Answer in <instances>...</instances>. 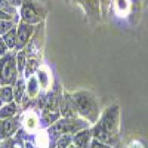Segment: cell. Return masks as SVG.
<instances>
[{
    "label": "cell",
    "mask_w": 148,
    "mask_h": 148,
    "mask_svg": "<svg viewBox=\"0 0 148 148\" xmlns=\"http://www.w3.org/2000/svg\"><path fill=\"white\" fill-rule=\"evenodd\" d=\"M117 129H119V107L111 105L108 107L101 119H98L95 126L92 129V136L93 139H98L104 144H113L117 136Z\"/></svg>",
    "instance_id": "cell-1"
},
{
    "label": "cell",
    "mask_w": 148,
    "mask_h": 148,
    "mask_svg": "<svg viewBox=\"0 0 148 148\" xmlns=\"http://www.w3.org/2000/svg\"><path fill=\"white\" fill-rule=\"evenodd\" d=\"M71 98L76 107L77 116H82L89 123H96L99 119V102L96 96L89 90H77L71 92Z\"/></svg>",
    "instance_id": "cell-2"
},
{
    "label": "cell",
    "mask_w": 148,
    "mask_h": 148,
    "mask_svg": "<svg viewBox=\"0 0 148 148\" xmlns=\"http://www.w3.org/2000/svg\"><path fill=\"white\" fill-rule=\"evenodd\" d=\"M89 125L88 120L84 119H76V117H62L49 127V138L58 141L62 135H74V132H79L82 129H86Z\"/></svg>",
    "instance_id": "cell-3"
},
{
    "label": "cell",
    "mask_w": 148,
    "mask_h": 148,
    "mask_svg": "<svg viewBox=\"0 0 148 148\" xmlns=\"http://www.w3.org/2000/svg\"><path fill=\"white\" fill-rule=\"evenodd\" d=\"M19 21L31 24V25H39L47 16V8L40 5L37 0H24L22 5L18 8Z\"/></svg>",
    "instance_id": "cell-4"
},
{
    "label": "cell",
    "mask_w": 148,
    "mask_h": 148,
    "mask_svg": "<svg viewBox=\"0 0 148 148\" xmlns=\"http://www.w3.org/2000/svg\"><path fill=\"white\" fill-rule=\"evenodd\" d=\"M18 77L19 71L16 67V53L9 51L0 58V86H14Z\"/></svg>",
    "instance_id": "cell-5"
},
{
    "label": "cell",
    "mask_w": 148,
    "mask_h": 148,
    "mask_svg": "<svg viewBox=\"0 0 148 148\" xmlns=\"http://www.w3.org/2000/svg\"><path fill=\"white\" fill-rule=\"evenodd\" d=\"M45 36H46V30H45V21H43V22L39 24V25H36L33 37L30 39L28 45L24 47L25 52H27V58L42 59L43 47H45Z\"/></svg>",
    "instance_id": "cell-6"
},
{
    "label": "cell",
    "mask_w": 148,
    "mask_h": 148,
    "mask_svg": "<svg viewBox=\"0 0 148 148\" xmlns=\"http://www.w3.org/2000/svg\"><path fill=\"white\" fill-rule=\"evenodd\" d=\"M71 2L77 3L83 9L86 18H88L90 22H99L101 21L102 12H101L99 0H71Z\"/></svg>",
    "instance_id": "cell-7"
},
{
    "label": "cell",
    "mask_w": 148,
    "mask_h": 148,
    "mask_svg": "<svg viewBox=\"0 0 148 148\" xmlns=\"http://www.w3.org/2000/svg\"><path fill=\"white\" fill-rule=\"evenodd\" d=\"M36 25H31V24L27 22H22L19 21L18 25H16V46H15V51H22L30 42V39L34 34Z\"/></svg>",
    "instance_id": "cell-8"
},
{
    "label": "cell",
    "mask_w": 148,
    "mask_h": 148,
    "mask_svg": "<svg viewBox=\"0 0 148 148\" xmlns=\"http://www.w3.org/2000/svg\"><path fill=\"white\" fill-rule=\"evenodd\" d=\"M36 76L37 79H39V84H40V90L42 92H49V90H52V73L51 70H49V67L46 64H42L39 67V70L36 71Z\"/></svg>",
    "instance_id": "cell-9"
},
{
    "label": "cell",
    "mask_w": 148,
    "mask_h": 148,
    "mask_svg": "<svg viewBox=\"0 0 148 148\" xmlns=\"http://www.w3.org/2000/svg\"><path fill=\"white\" fill-rule=\"evenodd\" d=\"M92 138V129H82L73 136V145L76 148H89Z\"/></svg>",
    "instance_id": "cell-10"
},
{
    "label": "cell",
    "mask_w": 148,
    "mask_h": 148,
    "mask_svg": "<svg viewBox=\"0 0 148 148\" xmlns=\"http://www.w3.org/2000/svg\"><path fill=\"white\" fill-rule=\"evenodd\" d=\"M19 126V121L15 119H6L0 120V139H8L12 136V133H15V130Z\"/></svg>",
    "instance_id": "cell-11"
},
{
    "label": "cell",
    "mask_w": 148,
    "mask_h": 148,
    "mask_svg": "<svg viewBox=\"0 0 148 148\" xmlns=\"http://www.w3.org/2000/svg\"><path fill=\"white\" fill-rule=\"evenodd\" d=\"M111 9L114 10V14L117 16H126V15H129V12L132 9L130 0H113Z\"/></svg>",
    "instance_id": "cell-12"
},
{
    "label": "cell",
    "mask_w": 148,
    "mask_h": 148,
    "mask_svg": "<svg viewBox=\"0 0 148 148\" xmlns=\"http://www.w3.org/2000/svg\"><path fill=\"white\" fill-rule=\"evenodd\" d=\"M19 110V104L16 102H9V104H3L0 107V120H6V119H12Z\"/></svg>",
    "instance_id": "cell-13"
},
{
    "label": "cell",
    "mask_w": 148,
    "mask_h": 148,
    "mask_svg": "<svg viewBox=\"0 0 148 148\" xmlns=\"http://www.w3.org/2000/svg\"><path fill=\"white\" fill-rule=\"evenodd\" d=\"M25 93L31 98V99H34V98L39 96V93H40V84H39V79H37L36 74H33V76L28 77V83H27Z\"/></svg>",
    "instance_id": "cell-14"
},
{
    "label": "cell",
    "mask_w": 148,
    "mask_h": 148,
    "mask_svg": "<svg viewBox=\"0 0 148 148\" xmlns=\"http://www.w3.org/2000/svg\"><path fill=\"white\" fill-rule=\"evenodd\" d=\"M25 89H27V84L24 82V76H19L14 84V99L16 104H21L22 96L25 95Z\"/></svg>",
    "instance_id": "cell-15"
},
{
    "label": "cell",
    "mask_w": 148,
    "mask_h": 148,
    "mask_svg": "<svg viewBox=\"0 0 148 148\" xmlns=\"http://www.w3.org/2000/svg\"><path fill=\"white\" fill-rule=\"evenodd\" d=\"M61 117V111H43L42 123L45 126H52L55 121H58Z\"/></svg>",
    "instance_id": "cell-16"
},
{
    "label": "cell",
    "mask_w": 148,
    "mask_h": 148,
    "mask_svg": "<svg viewBox=\"0 0 148 148\" xmlns=\"http://www.w3.org/2000/svg\"><path fill=\"white\" fill-rule=\"evenodd\" d=\"M3 37V40H5V43H6V46H8V49L9 51H12V49H15V46H16V27H14L10 31H8L5 36H2Z\"/></svg>",
    "instance_id": "cell-17"
},
{
    "label": "cell",
    "mask_w": 148,
    "mask_h": 148,
    "mask_svg": "<svg viewBox=\"0 0 148 148\" xmlns=\"http://www.w3.org/2000/svg\"><path fill=\"white\" fill-rule=\"evenodd\" d=\"M0 96H2V102L3 104H9L14 102V86H2V92H0Z\"/></svg>",
    "instance_id": "cell-18"
},
{
    "label": "cell",
    "mask_w": 148,
    "mask_h": 148,
    "mask_svg": "<svg viewBox=\"0 0 148 148\" xmlns=\"http://www.w3.org/2000/svg\"><path fill=\"white\" fill-rule=\"evenodd\" d=\"M25 65H27V52H25V49H22V51L16 52V67H18V71L21 74L24 73Z\"/></svg>",
    "instance_id": "cell-19"
},
{
    "label": "cell",
    "mask_w": 148,
    "mask_h": 148,
    "mask_svg": "<svg viewBox=\"0 0 148 148\" xmlns=\"http://www.w3.org/2000/svg\"><path fill=\"white\" fill-rule=\"evenodd\" d=\"M18 22L16 19H9V21H0V37L5 36L8 31H10L14 27L18 25Z\"/></svg>",
    "instance_id": "cell-20"
},
{
    "label": "cell",
    "mask_w": 148,
    "mask_h": 148,
    "mask_svg": "<svg viewBox=\"0 0 148 148\" xmlns=\"http://www.w3.org/2000/svg\"><path fill=\"white\" fill-rule=\"evenodd\" d=\"M25 126L28 130H34L37 126H39V119L34 113H27L25 114Z\"/></svg>",
    "instance_id": "cell-21"
},
{
    "label": "cell",
    "mask_w": 148,
    "mask_h": 148,
    "mask_svg": "<svg viewBox=\"0 0 148 148\" xmlns=\"http://www.w3.org/2000/svg\"><path fill=\"white\" fill-rule=\"evenodd\" d=\"M0 9L5 10L6 14H9V15L19 16V15H18V9H16L15 6H12V5L8 2V0H0Z\"/></svg>",
    "instance_id": "cell-22"
},
{
    "label": "cell",
    "mask_w": 148,
    "mask_h": 148,
    "mask_svg": "<svg viewBox=\"0 0 148 148\" xmlns=\"http://www.w3.org/2000/svg\"><path fill=\"white\" fill-rule=\"evenodd\" d=\"M89 148H110V145L108 144H104L101 141H98V139H92Z\"/></svg>",
    "instance_id": "cell-23"
},
{
    "label": "cell",
    "mask_w": 148,
    "mask_h": 148,
    "mask_svg": "<svg viewBox=\"0 0 148 148\" xmlns=\"http://www.w3.org/2000/svg\"><path fill=\"white\" fill-rule=\"evenodd\" d=\"M9 19H19V16H14V15H9V14H6L5 10H2L0 9V21H9Z\"/></svg>",
    "instance_id": "cell-24"
},
{
    "label": "cell",
    "mask_w": 148,
    "mask_h": 148,
    "mask_svg": "<svg viewBox=\"0 0 148 148\" xmlns=\"http://www.w3.org/2000/svg\"><path fill=\"white\" fill-rule=\"evenodd\" d=\"M8 52H9V49H8V46H6L5 40H3V37H0V58L5 56Z\"/></svg>",
    "instance_id": "cell-25"
},
{
    "label": "cell",
    "mask_w": 148,
    "mask_h": 148,
    "mask_svg": "<svg viewBox=\"0 0 148 148\" xmlns=\"http://www.w3.org/2000/svg\"><path fill=\"white\" fill-rule=\"evenodd\" d=\"M8 2H9L12 6H15V8L18 9V8L22 5V2H24V0H8Z\"/></svg>",
    "instance_id": "cell-26"
},
{
    "label": "cell",
    "mask_w": 148,
    "mask_h": 148,
    "mask_svg": "<svg viewBox=\"0 0 148 148\" xmlns=\"http://www.w3.org/2000/svg\"><path fill=\"white\" fill-rule=\"evenodd\" d=\"M0 92H2V86H0ZM3 105V102H2V96H0V107Z\"/></svg>",
    "instance_id": "cell-27"
},
{
    "label": "cell",
    "mask_w": 148,
    "mask_h": 148,
    "mask_svg": "<svg viewBox=\"0 0 148 148\" xmlns=\"http://www.w3.org/2000/svg\"><path fill=\"white\" fill-rule=\"evenodd\" d=\"M0 148H2V145H0Z\"/></svg>",
    "instance_id": "cell-28"
}]
</instances>
